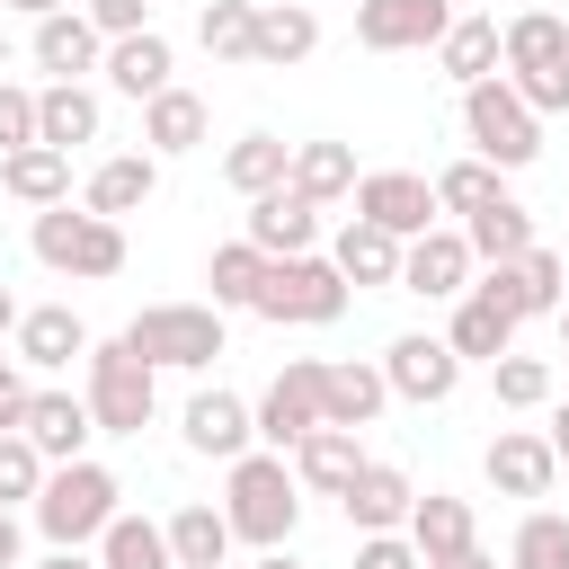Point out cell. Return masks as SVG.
<instances>
[{
	"label": "cell",
	"mask_w": 569,
	"mask_h": 569,
	"mask_svg": "<svg viewBox=\"0 0 569 569\" xmlns=\"http://www.w3.org/2000/svg\"><path fill=\"white\" fill-rule=\"evenodd\" d=\"M507 569H569V516L560 507H533L507 542Z\"/></svg>",
	"instance_id": "40"
},
{
	"label": "cell",
	"mask_w": 569,
	"mask_h": 569,
	"mask_svg": "<svg viewBox=\"0 0 569 569\" xmlns=\"http://www.w3.org/2000/svg\"><path fill=\"white\" fill-rule=\"evenodd\" d=\"M160 196V160L151 151H116V160H98L89 169V187H80V213H98V222H124V213H142Z\"/></svg>",
	"instance_id": "19"
},
{
	"label": "cell",
	"mask_w": 569,
	"mask_h": 569,
	"mask_svg": "<svg viewBox=\"0 0 569 569\" xmlns=\"http://www.w3.org/2000/svg\"><path fill=\"white\" fill-rule=\"evenodd\" d=\"M436 71L445 80H498V18H453L445 36H436Z\"/></svg>",
	"instance_id": "37"
},
{
	"label": "cell",
	"mask_w": 569,
	"mask_h": 569,
	"mask_svg": "<svg viewBox=\"0 0 569 569\" xmlns=\"http://www.w3.org/2000/svg\"><path fill=\"white\" fill-rule=\"evenodd\" d=\"M9 9H18L27 27H36V18H62V9H80V0H9Z\"/></svg>",
	"instance_id": "50"
},
{
	"label": "cell",
	"mask_w": 569,
	"mask_h": 569,
	"mask_svg": "<svg viewBox=\"0 0 569 569\" xmlns=\"http://www.w3.org/2000/svg\"><path fill=\"white\" fill-rule=\"evenodd\" d=\"M382 400H391V382H382V365H365V356H338V365H320V427H373L382 418Z\"/></svg>",
	"instance_id": "20"
},
{
	"label": "cell",
	"mask_w": 569,
	"mask_h": 569,
	"mask_svg": "<svg viewBox=\"0 0 569 569\" xmlns=\"http://www.w3.org/2000/svg\"><path fill=\"white\" fill-rule=\"evenodd\" d=\"M0 187L18 196V204H71V151H53V142H27V151H9L0 160Z\"/></svg>",
	"instance_id": "31"
},
{
	"label": "cell",
	"mask_w": 569,
	"mask_h": 569,
	"mask_svg": "<svg viewBox=\"0 0 569 569\" xmlns=\"http://www.w3.org/2000/svg\"><path fill=\"white\" fill-rule=\"evenodd\" d=\"M249 569H302V560H293V551H258Z\"/></svg>",
	"instance_id": "55"
},
{
	"label": "cell",
	"mask_w": 569,
	"mask_h": 569,
	"mask_svg": "<svg viewBox=\"0 0 569 569\" xmlns=\"http://www.w3.org/2000/svg\"><path fill=\"white\" fill-rule=\"evenodd\" d=\"M98 71H107V89H116V98H133V107H142V98H160V89H169L178 53H169V36H160V27H142V36H116Z\"/></svg>",
	"instance_id": "24"
},
{
	"label": "cell",
	"mask_w": 569,
	"mask_h": 569,
	"mask_svg": "<svg viewBox=\"0 0 569 569\" xmlns=\"http://www.w3.org/2000/svg\"><path fill=\"white\" fill-rule=\"evenodd\" d=\"M222 525H231V542H258V551H284L293 542V525H302V480H293V462L284 453H240V462H222Z\"/></svg>",
	"instance_id": "1"
},
{
	"label": "cell",
	"mask_w": 569,
	"mask_h": 569,
	"mask_svg": "<svg viewBox=\"0 0 569 569\" xmlns=\"http://www.w3.org/2000/svg\"><path fill=\"white\" fill-rule=\"evenodd\" d=\"M365 471V445H356V427H311L302 445H293V480L302 489H320V498H347V480Z\"/></svg>",
	"instance_id": "28"
},
{
	"label": "cell",
	"mask_w": 569,
	"mask_h": 569,
	"mask_svg": "<svg viewBox=\"0 0 569 569\" xmlns=\"http://www.w3.org/2000/svg\"><path fill=\"white\" fill-rule=\"evenodd\" d=\"M445 347H453L462 365H498V356L516 347V320H507L498 302H480V293H462V302H453V320H445Z\"/></svg>",
	"instance_id": "35"
},
{
	"label": "cell",
	"mask_w": 569,
	"mask_h": 569,
	"mask_svg": "<svg viewBox=\"0 0 569 569\" xmlns=\"http://www.w3.org/2000/svg\"><path fill=\"white\" fill-rule=\"evenodd\" d=\"M222 311L213 302H151V311H133L124 320V347L151 365V373H204L213 356H222Z\"/></svg>",
	"instance_id": "5"
},
{
	"label": "cell",
	"mask_w": 569,
	"mask_h": 569,
	"mask_svg": "<svg viewBox=\"0 0 569 569\" xmlns=\"http://www.w3.org/2000/svg\"><path fill=\"white\" fill-rule=\"evenodd\" d=\"M80 18L116 44V36H142V27H151V0H80Z\"/></svg>",
	"instance_id": "46"
},
{
	"label": "cell",
	"mask_w": 569,
	"mask_h": 569,
	"mask_svg": "<svg viewBox=\"0 0 569 569\" xmlns=\"http://www.w3.org/2000/svg\"><path fill=\"white\" fill-rule=\"evenodd\" d=\"M27 418V373H18V356H0V436Z\"/></svg>",
	"instance_id": "48"
},
{
	"label": "cell",
	"mask_w": 569,
	"mask_h": 569,
	"mask_svg": "<svg viewBox=\"0 0 569 569\" xmlns=\"http://www.w3.org/2000/svg\"><path fill=\"white\" fill-rule=\"evenodd\" d=\"M27 142H36V89L0 80V160H9V151H27Z\"/></svg>",
	"instance_id": "45"
},
{
	"label": "cell",
	"mask_w": 569,
	"mask_h": 569,
	"mask_svg": "<svg viewBox=\"0 0 569 569\" xmlns=\"http://www.w3.org/2000/svg\"><path fill=\"white\" fill-rule=\"evenodd\" d=\"M356 569H418L409 533H356Z\"/></svg>",
	"instance_id": "47"
},
{
	"label": "cell",
	"mask_w": 569,
	"mask_h": 569,
	"mask_svg": "<svg viewBox=\"0 0 569 569\" xmlns=\"http://www.w3.org/2000/svg\"><path fill=\"white\" fill-rule=\"evenodd\" d=\"M498 196H507V178H498L489 160H453V169L436 178V213H462V222H471L480 204H498Z\"/></svg>",
	"instance_id": "42"
},
{
	"label": "cell",
	"mask_w": 569,
	"mask_h": 569,
	"mask_svg": "<svg viewBox=\"0 0 569 569\" xmlns=\"http://www.w3.org/2000/svg\"><path fill=\"white\" fill-rule=\"evenodd\" d=\"M311 53H320V18H311V0H258V18H249V62L293 71V62H311Z\"/></svg>",
	"instance_id": "18"
},
{
	"label": "cell",
	"mask_w": 569,
	"mask_h": 569,
	"mask_svg": "<svg viewBox=\"0 0 569 569\" xmlns=\"http://www.w3.org/2000/svg\"><path fill=\"white\" fill-rule=\"evenodd\" d=\"M98 124H107V107H98L89 80H53V89H36V142L80 151V142H98Z\"/></svg>",
	"instance_id": "27"
},
{
	"label": "cell",
	"mask_w": 569,
	"mask_h": 569,
	"mask_svg": "<svg viewBox=\"0 0 569 569\" xmlns=\"http://www.w3.org/2000/svg\"><path fill=\"white\" fill-rule=\"evenodd\" d=\"M462 133H471V160H489L498 178L542 160V116H533L507 80H471V89H462Z\"/></svg>",
	"instance_id": "6"
},
{
	"label": "cell",
	"mask_w": 569,
	"mask_h": 569,
	"mask_svg": "<svg viewBox=\"0 0 569 569\" xmlns=\"http://www.w3.org/2000/svg\"><path fill=\"white\" fill-rule=\"evenodd\" d=\"M453 27V0H356V44L365 53H418Z\"/></svg>",
	"instance_id": "14"
},
{
	"label": "cell",
	"mask_w": 569,
	"mask_h": 569,
	"mask_svg": "<svg viewBox=\"0 0 569 569\" xmlns=\"http://www.w3.org/2000/svg\"><path fill=\"white\" fill-rule=\"evenodd\" d=\"M356 222H373V231H391L409 249L418 231H436V178H418V169H365L356 178Z\"/></svg>",
	"instance_id": "11"
},
{
	"label": "cell",
	"mask_w": 569,
	"mask_h": 569,
	"mask_svg": "<svg viewBox=\"0 0 569 569\" xmlns=\"http://www.w3.org/2000/svg\"><path fill=\"white\" fill-rule=\"evenodd\" d=\"M498 80L533 107V116H569V27L551 9H516L498 27Z\"/></svg>",
	"instance_id": "3"
},
{
	"label": "cell",
	"mask_w": 569,
	"mask_h": 569,
	"mask_svg": "<svg viewBox=\"0 0 569 569\" xmlns=\"http://www.w3.org/2000/svg\"><path fill=\"white\" fill-rule=\"evenodd\" d=\"M160 533H169V560H178V569H231V525H222V507L196 498V507H178Z\"/></svg>",
	"instance_id": "36"
},
{
	"label": "cell",
	"mask_w": 569,
	"mask_h": 569,
	"mask_svg": "<svg viewBox=\"0 0 569 569\" xmlns=\"http://www.w3.org/2000/svg\"><path fill=\"white\" fill-rule=\"evenodd\" d=\"M0 338H18V293L0 284Z\"/></svg>",
	"instance_id": "53"
},
{
	"label": "cell",
	"mask_w": 569,
	"mask_h": 569,
	"mask_svg": "<svg viewBox=\"0 0 569 569\" xmlns=\"http://www.w3.org/2000/svg\"><path fill=\"white\" fill-rule=\"evenodd\" d=\"M18 436L44 453V462H80L89 453V400L80 391H27V418H18Z\"/></svg>",
	"instance_id": "21"
},
{
	"label": "cell",
	"mask_w": 569,
	"mask_h": 569,
	"mask_svg": "<svg viewBox=\"0 0 569 569\" xmlns=\"http://www.w3.org/2000/svg\"><path fill=\"white\" fill-rule=\"evenodd\" d=\"M89 382H80V400H89V427L98 436H142L151 427V409H160V373L124 347V338H89Z\"/></svg>",
	"instance_id": "4"
},
{
	"label": "cell",
	"mask_w": 569,
	"mask_h": 569,
	"mask_svg": "<svg viewBox=\"0 0 569 569\" xmlns=\"http://www.w3.org/2000/svg\"><path fill=\"white\" fill-rule=\"evenodd\" d=\"M382 382H391V400L436 409V400H453V391H462V356H453L445 338L409 329V338H391V347H382Z\"/></svg>",
	"instance_id": "12"
},
{
	"label": "cell",
	"mask_w": 569,
	"mask_h": 569,
	"mask_svg": "<svg viewBox=\"0 0 569 569\" xmlns=\"http://www.w3.org/2000/svg\"><path fill=\"white\" fill-rule=\"evenodd\" d=\"M36 569H98V560H89V551H44Z\"/></svg>",
	"instance_id": "52"
},
{
	"label": "cell",
	"mask_w": 569,
	"mask_h": 569,
	"mask_svg": "<svg viewBox=\"0 0 569 569\" xmlns=\"http://www.w3.org/2000/svg\"><path fill=\"white\" fill-rule=\"evenodd\" d=\"M249 18H258V0H204L196 44H204L213 62H249Z\"/></svg>",
	"instance_id": "41"
},
{
	"label": "cell",
	"mask_w": 569,
	"mask_h": 569,
	"mask_svg": "<svg viewBox=\"0 0 569 569\" xmlns=\"http://www.w3.org/2000/svg\"><path fill=\"white\" fill-rule=\"evenodd\" d=\"M178 427H187V453H204V462H240V453L258 445V427H249V400H240V391H222V382L187 391Z\"/></svg>",
	"instance_id": "13"
},
{
	"label": "cell",
	"mask_w": 569,
	"mask_h": 569,
	"mask_svg": "<svg viewBox=\"0 0 569 569\" xmlns=\"http://www.w3.org/2000/svg\"><path fill=\"white\" fill-rule=\"evenodd\" d=\"M18 551H27V533H18V516L0 507V569H18Z\"/></svg>",
	"instance_id": "49"
},
{
	"label": "cell",
	"mask_w": 569,
	"mask_h": 569,
	"mask_svg": "<svg viewBox=\"0 0 569 569\" xmlns=\"http://www.w3.org/2000/svg\"><path fill=\"white\" fill-rule=\"evenodd\" d=\"M356 151L347 142H293V169H284V187L302 196V204H338V196H356Z\"/></svg>",
	"instance_id": "30"
},
{
	"label": "cell",
	"mask_w": 569,
	"mask_h": 569,
	"mask_svg": "<svg viewBox=\"0 0 569 569\" xmlns=\"http://www.w3.org/2000/svg\"><path fill=\"white\" fill-rule=\"evenodd\" d=\"M347 276L311 249V258H267V276H258V320H276V329H329L338 311H347Z\"/></svg>",
	"instance_id": "7"
},
{
	"label": "cell",
	"mask_w": 569,
	"mask_h": 569,
	"mask_svg": "<svg viewBox=\"0 0 569 569\" xmlns=\"http://www.w3.org/2000/svg\"><path fill=\"white\" fill-rule=\"evenodd\" d=\"M142 142H151V160H187L196 142H204V98L196 89H160V98H142Z\"/></svg>",
	"instance_id": "29"
},
{
	"label": "cell",
	"mask_w": 569,
	"mask_h": 569,
	"mask_svg": "<svg viewBox=\"0 0 569 569\" xmlns=\"http://www.w3.org/2000/svg\"><path fill=\"white\" fill-rule=\"evenodd\" d=\"M480 471H489V489H498V498H551L560 453H551V436H533V427H498V436H489V453H480Z\"/></svg>",
	"instance_id": "16"
},
{
	"label": "cell",
	"mask_w": 569,
	"mask_h": 569,
	"mask_svg": "<svg viewBox=\"0 0 569 569\" xmlns=\"http://www.w3.org/2000/svg\"><path fill=\"white\" fill-rule=\"evenodd\" d=\"M338 507H347V525H356V533H400V525H409V507H418V489H409V471H400V462H365V471L347 480V498H338Z\"/></svg>",
	"instance_id": "23"
},
{
	"label": "cell",
	"mask_w": 569,
	"mask_h": 569,
	"mask_svg": "<svg viewBox=\"0 0 569 569\" xmlns=\"http://www.w3.org/2000/svg\"><path fill=\"white\" fill-rule=\"evenodd\" d=\"M27 249H36L53 276L98 284V276H116V267H124V222H98V213H71V204H44V213H36V231H27Z\"/></svg>",
	"instance_id": "8"
},
{
	"label": "cell",
	"mask_w": 569,
	"mask_h": 569,
	"mask_svg": "<svg viewBox=\"0 0 569 569\" xmlns=\"http://www.w3.org/2000/svg\"><path fill=\"white\" fill-rule=\"evenodd\" d=\"M489 391H498V409H542V400H551V365L507 347V356L489 365Z\"/></svg>",
	"instance_id": "43"
},
{
	"label": "cell",
	"mask_w": 569,
	"mask_h": 569,
	"mask_svg": "<svg viewBox=\"0 0 569 569\" xmlns=\"http://www.w3.org/2000/svg\"><path fill=\"white\" fill-rule=\"evenodd\" d=\"M284 169H293V142H284V133H240V142L222 151V187H231V196H276Z\"/></svg>",
	"instance_id": "33"
},
{
	"label": "cell",
	"mask_w": 569,
	"mask_h": 569,
	"mask_svg": "<svg viewBox=\"0 0 569 569\" xmlns=\"http://www.w3.org/2000/svg\"><path fill=\"white\" fill-rule=\"evenodd\" d=\"M329 267H338L347 284H382V293H400V240L373 231V222H347V231L329 240Z\"/></svg>",
	"instance_id": "32"
},
{
	"label": "cell",
	"mask_w": 569,
	"mask_h": 569,
	"mask_svg": "<svg viewBox=\"0 0 569 569\" xmlns=\"http://www.w3.org/2000/svg\"><path fill=\"white\" fill-rule=\"evenodd\" d=\"M258 276H267V258H258L249 240H222V249L204 258V284H213V311H249V302H258Z\"/></svg>",
	"instance_id": "39"
},
{
	"label": "cell",
	"mask_w": 569,
	"mask_h": 569,
	"mask_svg": "<svg viewBox=\"0 0 569 569\" xmlns=\"http://www.w3.org/2000/svg\"><path fill=\"white\" fill-rule=\"evenodd\" d=\"M240 240H249L258 258H311V249H320V204H302L293 187H276V196H249V213H240Z\"/></svg>",
	"instance_id": "15"
},
{
	"label": "cell",
	"mask_w": 569,
	"mask_h": 569,
	"mask_svg": "<svg viewBox=\"0 0 569 569\" xmlns=\"http://www.w3.org/2000/svg\"><path fill=\"white\" fill-rule=\"evenodd\" d=\"M124 516V480L107 471V462H53L44 471V489H36V533L53 542V551H89L107 525Z\"/></svg>",
	"instance_id": "2"
},
{
	"label": "cell",
	"mask_w": 569,
	"mask_h": 569,
	"mask_svg": "<svg viewBox=\"0 0 569 569\" xmlns=\"http://www.w3.org/2000/svg\"><path fill=\"white\" fill-rule=\"evenodd\" d=\"M409 542H418V569L427 560H453V551H471L480 542V516H471V498H453V489H427L418 507H409V525H400Z\"/></svg>",
	"instance_id": "25"
},
{
	"label": "cell",
	"mask_w": 569,
	"mask_h": 569,
	"mask_svg": "<svg viewBox=\"0 0 569 569\" xmlns=\"http://www.w3.org/2000/svg\"><path fill=\"white\" fill-rule=\"evenodd\" d=\"M44 471H53V462H44V453H36V445L9 427V436H0V507H36Z\"/></svg>",
	"instance_id": "44"
},
{
	"label": "cell",
	"mask_w": 569,
	"mask_h": 569,
	"mask_svg": "<svg viewBox=\"0 0 569 569\" xmlns=\"http://www.w3.org/2000/svg\"><path fill=\"white\" fill-rule=\"evenodd\" d=\"M551 320H560V356H569V302H560V311H551Z\"/></svg>",
	"instance_id": "56"
},
{
	"label": "cell",
	"mask_w": 569,
	"mask_h": 569,
	"mask_svg": "<svg viewBox=\"0 0 569 569\" xmlns=\"http://www.w3.org/2000/svg\"><path fill=\"white\" fill-rule=\"evenodd\" d=\"M551 453L569 462V400H560V418H551Z\"/></svg>",
	"instance_id": "54"
},
{
	"label": "cell",
	"mask_w": 569,
	"mask_h": 569,
	"mask_svg": "<svg viewBox=\"0 0 569 569\" xmlns=\"http://www.w3.org/2000/svg\"><path fill=\"white\" fill-rule=\"evenodd\" d=\"M427 569H498V560H489V551L471 542V551H453V560H427Z\"/></svg>",
	"instance_id": "51"
},
{
	"label": "cell",
	"mask_w": 569,
	"mask_h": 569,
	"mask_svg": "<svg viewBox=\"0 0 569 569\" xmlns=\"http://www.w3.org/2000/svg\"><path fill=\"white\" fill-rule=\"evenodd\" d=\"M400 293H427V302H462L471 293V249H462V231H418L409 249H400Z\"/></svg>",
	"instance_id": "17"
},
{
	"label": "cell",
	"mask_w": 569,
	"mask_h": 569,
	"mask_svg": "<svg viewBox=\"0 0 569 569\" xmlns=\"http://www.w3.org/2000/svg\"><path fill=\"white\" fill-rule=\"evenodd\" d=\"M89 560H98V569H178V560H169V533H160L151 516H116Z\"/></svg>",
	"instance_id": "38"
},
{
	"label": "cell",
	"mask_w": 569,
	"mask_h": 569,
	"mask_svg": "<svg viewBox=\"0 0 569 569\" xmlns=\"http://www.w3.org/2000/svg\"><path fill=\"white\" fill-rule=\"evenodd\" d=\"M320 365H329V356H284V373L249 400V427H258L267 453H293V445L320 427Z\"/></svg>",
	"instance_id": "10"
},
{
	"label": "cell",
	"mask_w": 569,
	"mask_h": 569,
	"mask_svg": "<svg viewBox=\"0 0 569 569\" xmlns=\"http://www.w3.org/2000/svg\"><path fill=\"white\" fill-rule=\"evenodd\" d=\"M471 293L480 302H498L516 329L525 320H551L560 302H569V258H551L542 240L525 249V258H498V267H471Z\"/></svg>",
	"instance_id": "9"
},
{
	"label": "cell",
	"mask_w": 569,
	"mask_h": 569,
	"mask_svg": "<svg viewBox=\"0 0 569 569\" xmlns=\"http://www.w3.org/2000/svg\"><path fill=\"white\" fill-rule=\"evenodd\" d=\"M462 249H471V267H498V258H525V249H533V213H525L516 196H498V204H480V213L462 222Z\"/></svg>",
	"instance_id": "34"
},
{
	"label": "cell",
	"mask_w": 569,
	"mask_h": 569,
	"mask_svg": "<svg viewBox=\"0 0 569 569\" xmlns=\"http://www.w3.org/2000/svg\"><path fill=\"white\" fill-rule=\"evenodd\" d=\"M36 71H53V80H89L98 62H107V36L80 18V9H62V18H36Z\"/></svg>",
	"instance_id": "26"
},
{
	"label": "cell",
	"mask_w": 569,
	"mask_h": 569,
	"mask_svg": "<svg viewBox=\"0 0 569 569\" xmlns=\"http://www.w3.org/2000/svg\"><path fill=\"white\" fill-rule=\"evenodd\" d=\"M18 365H36V373H62L71 356H89V320L71 311V302H36V311H18Z\"/></svg>",
	"instance_id": "22"
}]
</instances>
